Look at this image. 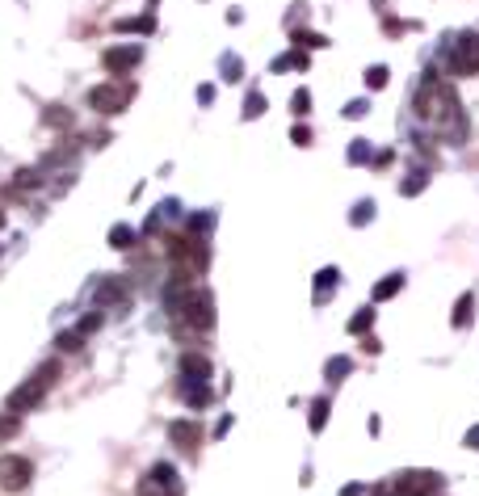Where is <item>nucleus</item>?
<instances>
[{"label":"nucleus","instance_id":"2eb2a0df","mask_svg":"<svg viewBox=\"0 0 479 496\" xmlns=\"http://www.w3.org/2000/svg\"><path fill=\"white\" fill-rule=\"evenodd\" d=\"M181 400L189 404V408H206L210 404V383H181Z\"/></svg>","mask_w":479,"mask_h":496},{"label":"nucleus","instance_id":"f8f14e48","mask_svg":"<svg viewBox=\"0 0 479 496\" xmlns=\"http://www.w3.org/2000/svg\"><path fill=\"white\" fill-rule=\"evenodd\" d=\"M181 374L189 383H210L215 378V366H210V358H202V353H181Z\"/></svg>","mask_w":479,"mask_h":496},{"label":"nucleus","instance_id":"58836bf2","mask_svg":"<svg viewBox=\"0 0 479 496\" xmlns=\"http://www.w3.org/2000/svg\"><path fill=\"white\" fill-rule=\"evenodd\" d=\"M290 139H294L299 147H307V143H311V131H307V127H294V135H290Z\"/></svg>","mask_w":479,"mask_h":496},{"label":"nucleus","instance_id":"9d476101","mask_svg":"<svg viewBox=\"0 0 479 496\" xmlns=\"http://www.w3.org/2000/svg\"><path fill=\"white\" fill-rule=\"evenodd\" d=\"M101 64H105V72H114V76H126V72H135L139 64H143V46L139 42H122V46H110L101 55Z\"/></svg>","mask_w":479,"mask_h":496},{"label":"nucleus","instance_id":"c756f323","mask_svg":"<svg viewBox=\"0 0 479 496\" xmlns=\"http://www.w3.org/2000/svg\"><path fill=\"white\" fill-rule=\"evenodd\" d=\"M219 68H223V80H240V72H244V64H240V55H223V59H219Z\"/></svg>","mask_w":479,"mask_h":496},{"label":"nucleus","instance_id":"20e7f679","mask_svg":"<svg viewBox=\"0 0 479 496\" xmlns=\"http://www.w3.org/2000/svg\"><path fill=\"white\" fill-rule=\"evenodd\" d=\"M450 76H475L479 72V38L475 34H450Z\"/></svg>","mask_w":479,"mask_h":496},{"label":"nucleus","instance_id":"423d86ee","mask_svg":"<svg viewBox=\"0 0 479 496\" xmlns=\"http://www.w3.org/2000/svg\"><path fill=\"white\" fill-rule=\"evenodd\" d=\"M131 84H122L118 89V80L114 84H93L88 89V109H97V114H105V118H110V114H122V105L131 101Z\"/></svg>","mask_w":479,"mask_h":496},{"label":"nucleus","instance_id":"ddd939ff","mask_svg":"<svg viewBox=\"0 0 479 496\" xmlns=\"http://www.w3.org/2000/svg\"><path fill=\"white\" fill-rule=\"evenodd\" d=\"M337 282H341V269H337V265L319 269V273H315V303H328L332 291H337Z\"/></svg>","mask_w":479,"mask_h":496},{"label":"nucleus","instance_id":"4468645a","mask_svg":"<svg viewBox=\"0 0 479 496\" xmlns=\"http://www.w3.org/2000/svg\"><path fill=\"white\" fill-rule=\"evenodd\" d=\"M114 30H118V34H156V17H151V9H147L143 17H118Z\"/></svg>","mask_w":479,"mask_h":496},{"label":"nucleus","instance_id":"f257e3e1","mask_svg":"<svg viewBox=\"0 0 479 496\" xmlns=\"http://www.w3.org/2000/svg\"><path fill=\"white\" fill-rule=\"evenodd\" d=\"M412 114L429 127L433 135H442L446 143H462L467 139V114H462V105L454 97V89L438 76V72H424L416 80V93H412Z\"/></svg>","mask_w":479,"mask_h":496},{"label":"nucleus","instance_id":"7ed1b4c3","mask_svg":"<svg viewBox=\"0 0 479 496\" xmlns=\"http://www.w3.org/2000/svg\"><path fill=\"white\" fill-rule=\"evenodd\" d=\"M55 378H59V362H42L21 387L9 396V412H30V408H38L42 404V396L55 387Z\"/></svg>","mask_w":479,"mask_h":496},{"label":"nucleus","instance_id":"6e6552de","mask_svg":"<svg viewBox=\"0 0 479 496\" xmlns=\"http://www.w3.org/2000/svg\"><path fill=\"white\" fill-rule=\"evenodd\" d=\"M88 299L97 303V307H118V311H126L131 307V286L122 282V278H101L93 282V291H88Z\"/></svg>","mask_w":479,"mask_h":496},{"label":"nucleus","instance_id":"1a4fd4ad","mask_svg":"<svg viewBox=\"0 0 479 496\" xmlns=\"http://www.w3.org/2000/svg\"><path fill=\"white\" fill-rule=\"evenodd\" d=\"M30 479H34V463L30 459L0 454V488H5V492H21V488H30Z\"/></svg>","mask_w":479,"mask_h":496},{"label":"nucleus","instance_id":"f704fd0d","mask_svg":"<svg viewBox=\"0 0 479 496\" xmlns=\"http://www.w3.org/2000/svg\"><path fill=\"white\" fill-rule=\"evenodd\" d=\"M366 114H370V101L366 97H357V101L345 105V118H366Z\"/></svg>","mask_w":479,"mask_h":496},{"label":"nucleus","instance_id":"37998d69","mask_svg":"<svg viewBox=\"0 0 479 496\" xmlns=\"http://www.w3.org/2000/svg\"><path fill=\"white\" fill-rule=\"evenodd\" d=\"M0 252H5V244H0Z\"/></svg>","mask_w":479,"mask_h":496},{"label":"nucleus","instance_id":"4c0bfd02","mask_svg":"<svg viewBox=\"0 0 479 496\" xmlns=\"http://www.w3.org/2000/svg\"><path fill=\"white\" fill-rule=\"evenodd\" d=\"M210 101H215V84H202L198 89V105H210Z\"/></svg>","mask_w":479,"mask_h":496},{"label":"nucleus","instance_id":"c85d7f7f","mask_svg":"<svg viewBox=\"0 0 479 496\" xmlns=\"http://www.w3.org/2000/svg\"><path fill=\"white\" fill-rule=\"evenodd\" d=\"M261 114H265V93L252 89V93L244 97V118H261Z\"/></svg>","mask_w":479,"mask_h":496},{"label":"nucleus","instance_id":"7c9ffc66","mask_svg":"<svg viewBox=\"0 0 479 496\" xmlns=\"http://www.w3.org/2000/svg\"><path fill=\"white\" fill-rule=\"evenodd\" d=\"M294 42H299L303 50H315V46H328V38H324V34H311V30H294Z\"/></svg>","mask_w":479,"mask_h":496},{"label":"nucleus","instance_id":"9b49d317","mask_svg":"<svg viewBox=\"0 0 479 496\" xmlns=\"http://www.w3.org/2000/svg\"><path fill=\"white\" fill-rule=\"evenodd\" d=\"M169 442L181 446V450H194V446L202 442V425H198V421H173V425H169Z\"/></svg>","mask_w":479,"mask_h":496},{"label":"nucleus","instance_id":"2f4dec72","mask_svg":"<svg viewBox=\"0 0 479 496\" xmlns=\"http://www.w3.org/2000/svg\"><path fill=\"white\" fill-rule=\"evenodd\" d=\"M349 370H353V362H349V358H328V370H324V374H328L332 383H341Z\"/></svg>","mask_w":479,"mask_h":496},{"label":"nucleus","instance_id":"c03bdc74","mask_svg":"<svg viewBox=\"0 0 479 496\" xmlns=\"http://www.w3.org/2000/svg\"><path fill=\"white\" fill-rule=\"evenodd\" d=\"M151 5H156V0H151Z\"/></svg>","mask_w":479,"mask_h":496},{"label":"nucleus","instance_id":"cd10ccee","mask_svg":"<svg viewBox=\"0 0 479 496\" xmlns=\"http://www.w3.org/2000/svg\"><path fill=\"white\" fill-rule=\"evenodd\" d=\"M391 80V68H383V64H375V68H366V89H383Z\"/></svg>","mask_w":479,"mask_h":496},{"label":"nucleus","instance_id":"ea45409f","mask_svg":"<svg viewBox=\"0 0 479 496\" xmlns=\"http://www.w3.org/2000/svg\"><path fill=\"white\" fill-rule=\"evenodd\" d=\"M467 446H471V450H479V425H475V429L467 433Z\"/></svg>","mask_w":479,"mask_h":496},{"label":"nucleus","instance_id":"72a5a7b5","mask_svg":"<svg viewBox=\"0 0 479 496\" xmlns=\"http://www.w3.org/2000/svg\"><path fill=\"white\" fill-rule=\"evenodd\" d=\"M282 68H307V55H299V50L278 55V59H274V72H282Z\"/></svg>","mask_w":479,"mask_h":496},{"label":"nucleus","instance_id":"5701e85b","mask_svg":"<svg viewBox=\"0 0 479 496\" xmlns=\"http://www.w3.org/2000/svg\"><path fill=\"white\" fill-rule=\"evenodd\" d=\"M370 219H375V202H370V198H361V202L349 210V223H353V228H366Z\"/></svg>","mask_w":479,"mask_h":496},{"label":"nucleus","instance_id":"473e14b6","mask_svg":"<svg viewBox=\"0 0 479 496\" xmlns=\"http://www.w3.org/2000/svg\"><path fill=\"white\" fill-rule=\"evenodd\" d=\"M290 109H294L299 118H307V114H311V93H307V89H294V97H290Z\"/></svg>","mask_w":479,"mask_h":496},{"label":"nucleus","instance_id":"79ce46f5","mask_svg":"<svg viewBox=\"0 0 479 496\" xmlns=\"http://www.w3.org/2000/svg\"><path fill=\"white\" fill-rule=\"evenodd\" d=\"M0 228H5V210H0Z\"/></svg>","mask_w":479,"mask_h":496},{"label":"nucleus","instance_id":"aec40b11","mask_svg":"<svg viewBox=\"0 0 479 496\" xmlns=\"http://www.w3.org/2000/svg\"><path fill=\"white\" fill-rule=\"evenodd\" d=\"M110 248H135V228H126V223H114L110 228Z\"/></svg>","mask_w":479,"mask_h":496},{"label":"nucleus","instance_id":"f03ea898","mask_svg":"<svg viewBox=\"0 0 479 496\" xmlns=\"http://www.w3.org/2000/svg\"><path fill=\"white\" fill-rule=\"evenodd\" d=\"M165 303H169V311L177 315V324L189 328V333H210V328H215V295H210L206 286L169 282Z\"/></svg>","mask_w":479,"mask_h":496},{"label":"nucleus","instance_id":"393cba45","mask_svg":"<svg viewBox=\"0 0 479 496\" xmlns=\"http://www.w3.org/2000/svg\"><path fill=\"white\" fill-rule=\"evenodd\" d=\"M17 429H21V416H17V412H0V442H13Z\"/></svg>","mask_w":479,"mask_h":496},{"label":"nucleus","instance_id":"4be33fe9","mask_svg":"<svg viewBox=\"0 0 479 496\" xmlns=\"http://www.w3.org/2000/svg\"><path fill=\"white\" fill-rule=\"evenodd\" d=\"M370 328H375V307H361L353 320H349V333H357V337H366Z\"/></svg>","mask_w":479,"mask_h":496},{"label":"nucleus","instance_id":"a878e982","mask_svg":"<svg viewBox=\"0 0 479 496\" xmlns=\"http://www.w3.org/2000/svg\"><path fill=\"white\" fill-rule=\"evenodd\" d=\"M55 345H59L64 353H76V349H84V337L76 333V328H68V333H59V337H55Z\"/></svg>","mask_w":479,"mask_h":496},{"label":"nucleus","instance_id":"b1692460","mask_svg":"<svg viewBox=\"0 0 479 496\" xmlns=\"http://www.w3.org/2000/svg\"><path fill=\"white\" fill-rule=\"evenodd\" d=\"M328 412H332V404H328V400H315V404H311V416H307V425L319 433V429L328 425Z\"/></svg>","mask_w":479,"mask_h":496},{"label":"nucleus","instance_id":"0eeeda50","mask_svg":"<svg viewBox=\"0 0 479 496\" xmlns=\"http://www.w3.org/2000/svg\"><path fill=\"white\" fill-rule=\"evenodd\" d=\"M135 496H181V475H177V467L156 463V467L147 471V479L139 484Z\"/></svg>","mask_w":479,"mask_h":496},{"label":"nucleus","instance_id":"e433bc0d","mask_svg":"<svg viewBox=\"0 0 479 496\" xmlns=\"http://www.w3.org/2000/svg\"><path fill=\"white\" fill-rule=\"evenodd\" d=\"M370 160H375V169H387V164L395 160V151L387 147V151H375V156H370Z\"/></svg>","mask_w":479,"mask_h":496},{"label":"nucleus","instance_id":"412c9836","mask_svg":"<svg viewBox=\"0 0 479 496\" xmlns=\"http://www.w3.org/2000/svg\"><path fill=\"white\" fill-rule=\"evenodd\" d=\"M471 320H475V295L467 291V295L458 299V307H454V328H467Z\"/></svg>","mask_w":479,"mask_h":496},{"label":"nucleus","instance_id":"bb28decb","mask_svg":"<svg viewBox=\"0 0 479 496\" xmlns=\"http://www.w3.org/2000/svg\"><path fill=\"white\" fill-rule=\"evenodd\" d=\"M345 156H349V164H370V139H353Z\"/></svg>","mask_w":479,"mask_h":496},{"label":"nucleus","instance_id":"a19ab883","mask_svg":"<svg viewBox=\"0 0 479 496\" xmlns=\"http://www.w3.org/2000/svg\"><path fill=\"white\" fill-rule=\"evenodd\" d=\"M341 496H361V488L353 484V488H341Z\"/></svg>","mask_w":479,"mask_h":496},{"label":"nucleus","instance_id":"c9c22d12","mask_svg":"<svg viewBox=\"0 0 479 496\" xmlns=\"http://www.w3.org/2000/svg\"><path fill=\"white\" fill-rule=\"evenodd\" d=\"M97 328H101V315H84V320L76 324V333H80V337H88V333H97Z\"/></svg>","mask_w":479,"mask_h":496},{"label":"nucleus","instance_id":"a211bd4d","mask_svg":"<svg viewBox=\"0 0 479 496\" xmlns=\"http://www.w3.org/2000/svg\"><path fill=\"white\" fill-rule=\"evenodd\" d=\"M400 286H404V273H387L383 282H375V303H383V299L400 295Z\"/></svg>","mask_w":479,"mask_h":496},{"label":"nucleus","instance_id":"f3484780","mask_svg":"<svg viewBox=\"0 0 479 496\" xmlns=\"http://www.w3.org/2000/svg\"><path fill=\"white\" fill-rule=\"evenodd\" d=\"M46 127H59V131H68V127H76V114H72V109H64V105H50L46 109Z\"/></svg>","mask_w":479,"mask_h":496},{"label":"nucleus","instance_id":"6ab92c4d","mask_svg":"<svg viewBox=\"0 0 479 496\" xmlns=\"http://www.w3.org/2000/svg\"><path fill=\"white\" fill-rule=\"evenodd\" d=\"M424 185H429V173H424V169H412L408 181H400V194H404V198H416Z\"/></svg>","mask_w":479,"mask_h":496},{"label":"nucleus","instance_id":"39448f33","mask_svg":"<svg viewBox=\"0 0 479 496\" xmlns=\"http://www.w3.org/2000/svg\"><path fill=\"white\" fill-rule=\"evenodd\" d=\"M438 492H442V475L438 471H404L387 488V496H438Z\"/></svg>","mask_w":479,"mask_h":496},{"label":"nucleus","instance_id":"dca6fc26","mask_svg":"<svg viewBox=\"0 0 479 496\" xmlns=\"http://www.w3.org/2000/svg\"><path fill=\"white\" fill-rule=\"evenodd\" d=\"M42 181H46L42 169H17V173H13V190H21V194H26V190H38Z\"/></svg>","mask_w":479,"mask_h":496}]
</instances>
